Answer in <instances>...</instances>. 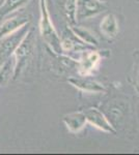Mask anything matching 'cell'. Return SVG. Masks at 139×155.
Wrapping results in <instances>:
<instances>
[{
	"label": "cell",
	"instance_id": "obj_1",
	"mask_svg": "<svg viewBox=\"0 0 139 155\" xmlns=\"http://www.w3.org/2000/svg\"><path fill=\"white\" fill-rule=\"evenodd\" d=\"M40 12H41V20H40V31L41 35L48 46L53 50V52L60 54L62 52L60 45V36L58 35L53 22L48 11L47 0H39Z\"/></svg>",
	"mask_w": 139,
	"mask_h": 155
},
{
	"label": "cell",
	"instance_id": "obj_2",
	"mask_svg": "<svg viewBox=\"0 0 139 155\" xmlns=\"http://www.w3.org/2000/svg\"><path fill=\"white\" fill-rule=\"evenodd\" d=\"M106 9V2L100 0H76V21L80 22L92 19Z\"/></svg>",
	"mask_w": 139,
	"mask_h": 155
},
{
	"label": "cell",
	"instance_id": "obj_3",
	"mask_svg": "<svg viewBox=\"0 0 139 155\" xmlns=\"http://www.w3.org/2000/svg\"><path fill=\"white\" fill-rule=\"evenodd\" d=\"M68 82L73 87L77 88L80 91L86 92V93H105L107 91V88L100 83L97 80L90 78V76H79L73 77L68 80Z\"/></svg>",
	"mask_w": 139,
	"mask_h": 155
},
{
	"label": "cell",
	"instance_id": "obj_4",
	"mask_svg": "<svg viewBox=\"0 0 139 155\" xmlns=\"http://www.w3.org/2000/svg\"><path fill=\"white\" fill-rule=\"evenodd\" d=\"M33 44H34V38L33 35H32V31L28 30L27 34L24 36L22 41L20 42V45L16 49V51L14 52V59H15L14 76H17L19 68H21V65L23 64V61L26 60L27 57L32 53Z\"/></svg>",
	"mask_w": 139,
	"mask_h": 155
},
{
	"label": "cell",
	"instance_id": "obj_5",
	"mask_svg": "<svg viewBox=\"0 0 139 155\" xmlns=\"http://www.w3.org/2000/svg\"><path fill=\"white\" fill-rule=\"evenodd\" d=\"M85 117L89 124L96 127L99 130H102L106 134H115L116 130L114 126L110 123V121L106 118V116L97 107H89L84 111Z\"/></svg>",
	"mask_w": 139,
	"mask_h": 155
},
{
	"label": "cell",
	"instance_id": "obj_6",
	"mask_svg": "<svg viewBox=\"0 0 139 155\" xmlns=\"http://www.w3.org/2000/svg\"><path fill=\"white\" fill-rule=\"evenodd\" d=\"M101 61V54L98 51H84L79 60V72L80 76H92L97 69Z\"/></svg>",
	"mask_w": 139,
	"mask_h": 155
},
{
	"label": "cell",
	"instance_id": "obj_7",
	"mask_svg": "<svg viewBox=\"0 0 139 155\" xmlns=\"http://www.w3.org/2000/svg\"><path fill=\"white\" fill-rule=\"evenodd\" d=\"M29 23V17L27 15H15L7 18L0 23V39L5 37L9 34L20 29L24 25Z\"/></svg>",
	"mask_w": 139,
	"mask_h": 155
},
{
	"label": "cell",
	"instance_id": "obj_8",
	"mask_svg": "<svg viewBox=\"0 0 139 155\" xmlns=\"http://www.w3.org/2000/svg\"><path fill=\"white\" fill-rule=\"evenodd\" d=\"M60 45H61L62 52H78L79 50L85 48L84 42L75 35L70 27H68L62 32V35L60 36Z\"/></svg>",
	"mask_w": 139,
	"mask_h": 155
},
{
	"label": "cell",
	"instance_id": "obj_9",
	"mask_svg": "<svg viewBox=\"0 0 139 155\" xmlns=\"http://www.w3.org/2000/svg\"><path fill=\"white\" fill-rule=\"evenodd\" d=\"M62 121L65 124L67 128L71 132H74V134L81 131L87 123L85 114L82 111L73 112V113L64 115V118H62Z\"/></svg>",
	"mask_w": 139,
	"mask_h": 155
},
{
	"label": "cell",
	"instance_id": "obj_10",
	"mask_svg": "<svg viewBox=\"0 0 139 155\" xmlns=\"http://www.w3.org/2000/svg\"><path fill=\"white\" fill-rule=\"evenodd\" d=\"M100 29L103 35L107 37V38L112 39L116 37V35L118 34V31H120V26H118V22L115 15H106L100 23Z\"/></svg>",
	"mask_w": 139,
	"mask_h": 155
},
{
	"label": "cell",
	"instance_id": "obj_11",
	"mask_svg": "<svg viewBox=\"0 0 139 155\" xmlns=\"http://www.w3.org/2000/svg\"><path fill=\"white\" fill-rule=\"evenodd\" d=\"M70 28L74 32V34L84 44L88 45V46L97 47L99 46V38L98 36L95 34V32H92V30L82 26H77V25H70Z\"/></svg>",
	"mask_w": 139,
	"mask_h": 155
},
{
	"label": "cell",
	"instance_id": "obj_12",
	"mask_svg": "<svg viewBox=\"0 0 139 155\" xmlns=\"http://www.w3.org/2000/svg\"><path fill=\"white\" fill-rule=\"evenodd\" d=\"M29 0H3L0 6V21L14 14L24 5L28 3Z\"/></svg>",
	"mask_w": 139,
	"mask_h": 155
},
{
	"label": "cell",
	"instance_id": "obj_13",
	"mask_svg": "<svg viewBox=\"0 0 139 155\" xmlns=\"http://www.w3.org/2000/svg\"><path fill=\"white\" fill-rule=\"evenodd\" d=\"M64 14L70 25H75L76 21V0H65Z\"/></svg>",
	"mask_w": 139,
	"mask_h": 155
},
{
	"label": "cell",
	"instance_id": "obj_14",
	"mask_svg": "<svg viewBox=\"0 0 139 155\" xmlns=\"http://www.w3.org/2000/svg\"><path fill=\"white\" fill-rule=\"evenodd\" d=\"M131 79H132V85L134 89L139 94V54L136 55L135 60H134Z\"/></svg>",
	"mask_w": 139,
	"mask_h": 155
},
{
	"label": "cell",
	"instance_id": "obj_15",
	"mask_svg": "<svg viewBox=\"0 0 139 155\" xmlns=\"http://www.w3.org/2000/svg\"><path fill=\"white\" fill-rule=\"evenodd\" d=\"M100 1H103V2H107V0H100Z\"/></svg>",
	"mask_w": 139,
	"mask_h": 155
},
{
	"label": "cell",
	"instance_id": "obj_16",
	"mask_svg": "<svg viewBox=\"0 0 139 155\" xmlns=\"http://www.w3.org/2000/svg\"><path fill=\"white\" fill-rule=\"evenodd\" d=\"M137 2H139V0H137Z\"/></svg>",
	"mask_w": 139,
	"mask_h": 155
}]
</instances>
